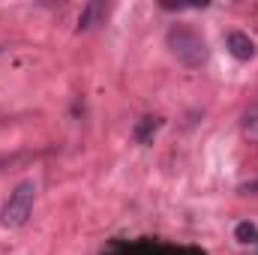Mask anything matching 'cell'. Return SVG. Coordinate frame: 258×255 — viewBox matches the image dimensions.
Listing matches in <instances>:
<instances>
[{"instance_id":"obj_1","label":"cell","mask_w":258,"mask_h":255,"mask_svg":"<svg viewBox=\"0 0 258 255\" xmlns=\"http://www.w3.org/2000/svg\"><path fill=\"white\" fill-rule=\"evenodd\" d=\"M165 42H168L171 54L183 66H201L207 60V42H204V36L198 30H192V27H186V24H174L168 30V36H165Z\"/></svg>"},{"instance_id":"obj_2","label":"cell","mask_w":258,"mask_h":255,"mask_svg":"<svg viewBox=\"0 0 258 255\" xmlns=\"http://www.w3.org/2000/svg\"><path fill=\"white\" fill-rule=\"evenodd\" d=\"M33 198H36V186H33V180L18 183L15 192L9 195L6 207H3V222H6L9 228H21V225L30 219V213H33Z\"/></svg>"},{"instance_id":"obj_3","label":"cell","mask_w":258,"mask_h":255,"mask_svg":"<svg viewBox=\"0 0 258 255\" xmlns=\"http://www.w3.org/2000/svg\"><path fill=\"white\" fill-rule=\"evenodd\" d=\"M225 45H228L231 57H237V60H252V57H255V42H252L249 33H243V30H231V33L225 36Z\"/></svg>"},{"instance_id":"obj_4","label":"cell","mask_w":258,"mask_h":255,"mask_svg":"<svg viewBox=\"0 0 258 255\" xmlns=\"http://www.w3.org/2000/svg\"><path fill=\"white\" fill-rule=\"evenodd\" d=\"M102 18H105V3L93 0V3H87V6L81 9V15H78V30H93L96 24H102Z\"/></svg>"},{"instance_id":"obj_5","label":"cell","mask_w":258,"mask_h":255,"mask_svg":"<svg viewBox=\"0 0 258 255\" xmlns=\"http://www.w3.org/2000/svg\"><path fill=\"white\" fill-rule=\"evenodd\" d=\"M243 135L258 144V108H252V111L243 117Z\"/></svg>"},{"instance_id":"obj_6","label":"cell","mask_w":258,"mask_h":255,"mask_svg":"<svg viewBox=\"0 0 258 255\" xmlns=\"http://www.w3.org/2000/svg\"><path fill=\"white\" fill-rule=\"evenodd\" d=\"M234 234H237V240H243V243H249V240H255V237H258V231H255V225H252V222H240Z\"/></svg>"},{"instance_id":"obj_7","label":"cell","mask_w":258,"mask_h":255,"mask_svg":"<svg viewBox=\"0 0 258 255\" xmlns=\"http://www.w3.org/2000/svg\"><path fill=\"white\" fill-rule=\"evenodd\" d=\"M0 51H3V45H0Z\"/></svg>"}]
</instances>
